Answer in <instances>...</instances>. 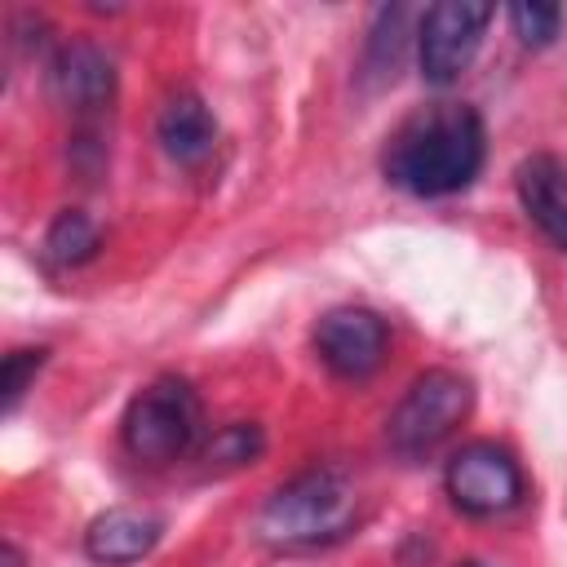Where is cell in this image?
<instances>
[{"mask_svg": "<svg viewBox=\"0 0 567 567\" xmlns=\"http://www.w3.org/2000/svg\"><path fill=\"white\" fill-rule=\"evenodd\" d=\"M487 155V133L474 106L465 102H434L399 124L385 151V177L421 199L465 190Z\"/></svg>", "mask_w": 567, "mask_h": 567, "instance_id": "1", "label": "cell"}, {"mask_svg": "<svg viewBox=\"0 0 567 567\" xmlns=\"http://www.w3.org/2000/svg\"><path fill=\"white\" fill-rule=\"evenodd\" d=\"M354 483L346 470L337 465H315L301 470L297 478H288L257 518L261 540L284 545V549H310V545H328L337 540L350 518H354Z\"/></svg>", "mask_w": 567, "mask_h": 567, "instance_id": "2", "label": "cell"}, {"mask_svg": "<svg viewBox=\"0 0 567 567\" xmlns=\"http://www.w3.org/2000/svg\"><path fill=\"white\" fill-rule=\"evenodd\" d=\"M120 439L133 461L142 465H168L190 452L199 439V394L182 377H155L142 385L120 421Z\"/></svg>", "mask_w": 567, "mask_h": 567, "instance_id": "3", "label": "cell"}, {"mask_svg": "<svg viewBox=\"0 0 567 567\" xmlns=\"http://www.w3.org/2000/svg\"><path fill=\"white\" fill-rule=\"evenodd\" d=\"M470 403H474V390L461 372H452V368L421 372L408 385V394L399 399V408L390 412V447L399 456L434 452L470 416Z\"/></svg>", "mask_w": 567, "mask_h": 567, "instance_id": "4", "label": "cell"}, {"mask_svg": "<svg viewBox=\"0 0 567 567\" xmlns=\"http://www.w3.org/2000/svg\"><path fill=\"white\" fill-rule=\"evenodd\" d=\"M487 22H492V4H483V0L430 4L416 27V66H421L425 84H434V89L456 84L470 71V62L478 58Z\"/></svg>", "mask_w": 567, "mask_h": 567, "instance_id": "5", "label": "cell"}, {"mask_svg": "<svg viewBox=\"0 0 567 567\" xmlns=\"http://www.w3.org/2000/svg\"><path fill=\"white\" fill-rule=\"evenodd\" d=\"M443 483H447L452 505L461 514H474V518L505 514V509H514L523 501V470H518V461L505 447L487 443V439L465 443L447 461Z\"/></svg>", "mask_w": 567, "mask_h": 567, "instance_id": "6", "label": "cell"}, {"mask_svg": "<svg viewBox=\"0 0 567 567\" xmlns=\"http://www.w3.org/2000/svg\"><path fill=\"white\" fill-rule=\"evenodd\" d=\"M385 346H390V332H385V319L363 310V306H341V310H328L315 328V350L319 359L346 377V381H363L381 368L385 359Z\"/></svg>", "mask_w": 567, "mask_h": 567, "instance_id": "7", "label": "cell"}, {"mask_svg": "<svg viewBox=\"0 0 567 567\" xmlns=\"http://www.w3.org/2000/svg\"><path fill=\"white\" fill-rule=\"evenodd\" d=\"M53 93L75 115H97L115 102V62L93 40H66L49 66Z\"/></svg>", "mask_w": 567, "mask_h": 567, "instance_id": "8", "label": "cell"}, {"mask_svg": "<svg viewBox=\"0 0 567 567\" xmlns=\"http://www.w3.org/2000/svg\"><path fill=\"white\" fill-rule=\"evenodd\" d=\"M523 213L540 226L549 244L567 252V164L558 155H527L514 173Z\"/></svg>", "mask_w": 567, "mask_h": 567, "instance_id": "9", "label": "cell"}, {"mask_svg": "<svg viewBox=\"0 0 567 567\" xmlns=\"http://www.w3.org/2000/svg\"><path fill=\"white\" fill-rule=\"evenodd\" d=\"M164 536V523L155 514H142V509H106L89 523L84 532V554L93 563H106V567H124V563H137L146 558Z\"/></svg>", "mask_w": 567, "mask_h": 567, "instance_id": "10", "label": "cell"}, {"mask_svg": "<svg viewBox=\"0 0 567 567\" xmlns=\"http://www.w3.org/2000/svg\"><path fill=\"white\" fill-rule=\"evenodd\" d=\"M155 133H159L164 155L173 164H186V168L204 164L213 155V146H217V120L204 106V97H195V93H173L164 102V111H159Z\"/></svg>", "mask_w": 567, "mask_h": 567, "instance_id": "11", "label": "cell"}, {"mask_svg": "<svg viewBox=\"0 0 567 567\" xmlns=\"http://www.w3.org/2000/svg\"><path fill=\"white\" fill-rule=\"evenodd\" d=\"M97 244H102L97 226H93L80 208H66V213L53 217V226H49V235H44V257H49L53 266H84V261L97 252Z\"/></svg>", "mask_w": 567, "mask_h": 567, "instance_id": "12", "label": "cell"}, {"mask_svg": "<svg viewBox=\"0 0 567 567\" xmlns=\"http://www.w3.org/2000/svg\"><path fill=\"white\" fill-rule=\"evenodd\" d=\"M261 452H266L261 425L257 421H230L204 443L199 461H204V470H239V465H252Z\"/></svg>", "mask_w": 567, "mask_h": 567, "instance_id": "13", "label": "cell"}, {"mask_svg": "<svg viewBox=\"0 0 567 567\" xmlns=\"http://www.w3.org/2000/svg\"><path fill=\"white\" fill-rule=\"evenodd\" d=\"M403 18H408L403 4H385V9H377V27H372V40H368V62H363V71H368L372 84L394 80L399 62H403V44H408V35H403Z\"/></svg>", "mask_w": 567, "mask_h": 567, "instance_id": "14", "label": "cell"}, {"mask_svg": "<svg viewBox=\"0 0 567 567\" xmlns=\"http://www.w3.org/2000/svg\"><path fill=\"white\" fill-rule=\"evenodd\" d=\"M509 27L527 49H545L563 31V9L545 4V0H518V4H509Z\"/></svg>", "mask_w": 567, "mask_h": 567, "instance_id": "15", "label": "cell"}, {"mask_svg": "<svg viewBox=\"0 0 567 567\" xmlns=\"http://www.w3.org/2000/svg\"><path fill=\"white\" fill-rule=\"evenodd\" d=\"M44 354L49 350H9L4 354V368H0V408L4 412H13L18 403H22V394L31 390V381H35V372L44 368Z\"/></svg>", "mask_w": 567, "mask_h": 567, "instance_id": "16", "label": "cell"}, {"mask_svg": "<svg viewBox=\"0 0 567 567\" xmlns=\"http://www.w3.org/2000/svg\"><path fill=\"white\" fill-rule=\"evenodd\" d=\"M4 567H22V554L13 545H4Z\"/></svg>", "mask_w": 567, "mask_h": 567, "instance_id": "17", "label": "cell"}, {"mask_svg": "<svg viewBox=\"0 0 567 567\" xmlns=\"http://www.w3.org/2000/svg\"><path fill=\"white\" fill-rule=\"evenodd\" d=\"M461 567H487V563H461Z\"/></svg>", "mask_w": 567, "mask_h": 567, "instance_id": "18", "label": "cell"}]
</instances>
